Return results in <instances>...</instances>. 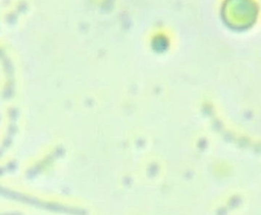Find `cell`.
Here are the masks:
<instances>
[]
</instances>
